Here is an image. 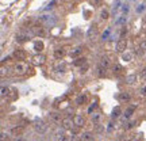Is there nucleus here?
I'll list each match as a JSON object with an SVG mask.
<instances>
[{"label":"nucleus","mask_w":146,"mask_h":141,"mask_svg":"<svg viewBox=\"0 0 146 141\" xmlns=\"http://www.w3.org/2000/svg\"><path fill=\"white\" fill-rule=\"evenodd\" d=\"M39 21L43 22V23H46V25H50V26H53V25H56V22H57V18L54 15H42L39 16Z\"/></svg>","instance_id":"obj_1"},{"label":"nucleus","mask_w":146,"mask_h":141,"mask_svg":"<svg viewBox=\"0 0 146 141\" xmlns=\"http://www.w3.org/2000/svg\"><path fill=\"white\" fill-rule=\"evenodd\" d=\"M14 69H15V75H25V73H26V71H29L27 65H26V64H23L22 61L16 63L15 67H14Z\"/></svg>","instance_id":"obj_2"},{"label":"nucleus","mask_w":146,"mask_h":141,"mask_svg":"<svg viewBox=\"0 0 146 141\" xmlns=\"http://www.w3.org/2000/svg\"><path fill=\"white\" fill-rule=\"evenodd\" d=\"M126 49H127V39L126 38H120L119 41L116 42V52L125 53Z\"/></svg>","instance_id":"obj_3"},{"label":"nucleus","mask_w":146,"mask_h":141,"mask_svg":"<svg viewBox=\"0 0 146 141\" xmlns=\"http://www.w3.org/2000/svg\"><path fill=\"white\" fill-rule=\"evenodd\" d=\"M73 122H74V126L83 128V126L85 125V118H84V115H81V114H76L73 117Z\"/></svg>","instance_id":"obj_4"},{"label":"nucleus","mask_w":146,"mask_h":141,"mask_svg":"<svg viewBox=\"0 0 146 141\" xmlns=\"http://www.w3.org/2000/svg\"><path fill=\"white\" fill-rule=\"evenodd\" d=\"M49 120L52 121V122H54V124H61L64 118L61 117L60 113H57V111H52V113L49 114Z\"/></svg>","instance_id":"obj_5"},{"label":"nucleus","mask_w":146,"mask_h":141,"mask_svg":"<svg viewBox=\"0 0 146 141\" xmlns=\"http://www.w3.org/2000/svg\"><path fill=\"white\" fill-rule=\"evenodd\" d=\"M34 129H35L38 133H45L47 130V125L43 122V121H36L34 124Z\"/></svg>","instance_id":"obj_6"},{"label":"nucleus","mask_w":146,"mask_h":141,"mask_svg":"<svg viewBox=\"0 0 146 141\" xmlns=\"http://www.w3.org/2000/svg\"><path fill=\"white\" fill-rule=\"evenodd\" d=\"M16 60H26L27 58V52L23 50V49H15V52L12 54Z\"/></svg>","instance_id":"obj_7"},{"label":"nucleus","mask_w":146,"mask_h":141,"mask_svg":"<svg viewBox=\"0 0 146 141\" xmlns=\"http://www.w3.org/2000/svg\"><path fill=\"white\" fill-rule=\"evenodd\" d=\"M61 125H62V128L65 129V130H70L73 126H74V122H73L72 118H64L62 122H61Z\"/></svg>","instance_id":"obj_8"},{"label":"nucleus","mask_w":146,"mask_h":141,"mask_svg":"<svg viewBox=\"0 0 146 141\" xmlns=\"http://www.w3.org/2000/svg\"><path fill=\"white\" fill-rule=\"evenodd\" d=\"M31 63L34 64V65H42V64L45 63V56L38 53V54H35V56L31 58Z\"/></svg>","instance_id":"obj_9"},{"label":"nucleus","mask_w":146,"mask_h":141,"mask_svg":"<svg viewBox=\"0 0 146 141\" xmlns=\"http://www.w3.org/2000/svg\"><path fill=\"white\" fill-rule=\"evenodd\" d=\"M65 54H66V50H65V49H62V47L54 49V53H53L54 58H57V60H61V58H64V57H65Z\"/></svg>","instance_id":"obj_10"},{"label":"nucleus","mask_w":146,"mask_h":141,"mask_svg":"<svg viewBox=\"0 0 146 141\" xmlns=\"http://www.w3.org/2000/svg\"><path fill=\"white\" fill-rule=\"evenodd\" d=\"M126 23H127V15H119L116 19H115V25L116 26H126Z\"/></svg>","instance_id":"obj_11"},{"label":"nucleus","mask_w":146,"mask_h":141,"mask_svg":"<svg viewBox=\"0 0 146 141\" xmlns=\"http://www.w3.org/2000/svg\"><path fill=\"white\" fill-rule=\"evenodd\" d=\"M80 140L81 141H94V134L91 133V132H84L80 134Z\"/></svg>","instance_id":"obj_12"},{"label":"nucleus","mask_w":146,"mask_h":141,"mask_svg":"<svg viewBox=\"0 0 146 141\" xmlns=\"http://www.w3.org/2000/svg\"><path fill=\"white\" fill-rule=\"evenodd\" d=\"M134 111H135V106H130V107H127L125 111V114H123V118L125 120H130L133 114H134Z\"/></svg>","instance_id":"obj_13"},{"label":"nucleus","mask_w":146,"mask_h":141,"mask_svg":"<svg viewBox=\"0 0 146 141\" xmlns=\"http://www.w3.org/2000/svg\"><path fill=\"white\" fill-rule=\"evenodd\" d=\"M81 53H83V47H81V46H76V47H73L72 50L69 52V56H70V57H78Z\"/></svg>","instance_id":"obj_14"},{"label":"nucleus","mask_w":146,"mask_h":141,"mask_svg":"<svg viewBox=\"0 0 146 141\" xmlns=\"http://www.w3.org/2000/svg\"><path fill=\"white\" fill-rule=\"evenodd\" d=\"M111 35H112V30H111V27H107L104 31H103V34H102V38H100V39H102L103 42H104V41H108Z\"/></svg>","instance_id":"obj_15"},{"label":"nucleus","mask_w":146,"mask_h":141,"mask_svg":"<svg viewBox=\"0 0 146 141\" xmlns=\"http://www.w3.org/2000/svg\"><path fill=\"white\" fill-rule=\"evenodd\" d=\"M31 31L34 33L35 35H39V37L45 35V30H43V27H41V26H33L31 27Z\"/></svg>","instance_id":"obj_16"},{"label":"nucleus","mask_w":146,"mask_h":141,"mask_svg":"<svg viewBox=\"0 0 146 141\" xmlns=\"http://www.w3.org/2000/svg\"><path fill=\"white\" fill-rule=\"evenodd\" d=\"M96 33H98V29L95 26H91L88 29V31H87V38H88V39H94V37L96 35Z\"/></svg>","instance_id":"obj_17"},{"label":"nucleus","mask_w":146,"mask_h":141,"mask_svg":"<svg viewBox=\"0 0 146 141\" xmlns=\"http://www.w3.org/2000/svg\"><path fill=\"white\" fill-rule=\"evenodd\" d=\"M122 114V109H120L119 106H116L114 110H112V114H111V120H118Z\"/></svg>","instance_id":"obj_18"},{"label":"nucleus","mask_w":146,"mask_h":141,"mask_svg":"<svg viewBox=\"0 0 146 141\" xmlns=\"http://www.w3.org/2000/svg\"><path fill=\"white\" fill-rule=\"evenodd\" d=\"M106 73H107V68L102 67V65H98V68H96V76H99V78H104Z\"/></svg>","instance_id":"obj_19"},{"label":"nucleus","mask_w":146,"mask_h":141,"mask_svg":"<svg viewBox=\"0 0 146 141\" xmlns=\"http://www.w3.org/2000/svg\"><path fill=\"white\" fill-rule=\"evenodd\" d=\"M88 102V96L84 94V95H78L77 96V99H76V103L77 105H85Z\"/></svg>","instance_id":"obj_20"},{"label":"nucleus","mask_w":146,"mask_h":141,"mask_svg":"<svg viewBox=\"0 0 146 141\" xmlns=\"http://www.w3.org/2000/svg\"><path fill=\"white\" fill-rule=\"evenodd\" d=\"M118 99H119V102H129V100H130V94L120 92V94L118 95Z\"/></svg>","instance_id":"obj_21"},{"label":"nucleus","mask_w":146,"mask_h":141,"mask_svg":"<svg viewBox=\"0 0 146 141\" xmlns=\"http://www.w3.org/2000/svg\"><path fill=\"white\" fill-rule=\"evenodd\" d=\"M85 64H87V58H81V57H78V58H76V60H74V61H73V65H74V67H80V65H81V67H83V65H85Z\"/></svg>","instance_id":"obj_22"},{"label":"nucleus","mask_w":146,"mask_h":141,"mask_svg":"<svg viewBox=\"0 0 146 141\" xmlns=\"http://www.w3.org/2000/svg\"><path fill=\"white\" fill-rule=\"evenodd\" d=\"M122 4H123V3H122V0H116V1L114 3V5H112V12L116 14V12L122 8Z\"/></svg>","instance_id":"obj_23"},{"label":"nucleus","mask_w":146,"mask_h":141,"mask_svg":"<svg viewBox=\"0 0 146 141\" xmlns=\"http://www.w3.org/2000/svg\"><path fill=\"white\" fill-rule=\"evenodd\" d=\"M99 65H102V67H104V68H108L110 65H111V61H110L107 57H102L99 61Z\"/></svg>","instance_id":"obj_24"},{"label":"nucleus","mask_w":146,"mask_h":141,"mask_svg":"<svg viewBox=\"0 0 146 141\" xmlns=\"http://www.w3.org/2000/svg\"><path fill=\"white\" fill-rule=\"evenodd\" d=\"M137 75L135 73H134V75H130V76H127V78H126V83L127 84H134L137 82Z\"/></svg>","instance_id":"obj_25"},{"label":"nucleus","mask_w":146,"mask_h":141,"mask_svg":"<svg viewBox=\"0 0 146 141\" xmlns=\"http://www.w3.org/2000/svg\"><path fill=\"white\" fill-rule=\"evenodd\" d=\"M57 141H69V138L64 132H58L57 133Z\"/></svg>","instance_id":"obj_26"},{"label":"nucleus","mask_w":146,"mask_h":141,"mask_svg":"<svg viewBox=\"0 0 146 141\" xmlns=\"http://www.w3.org/2000/svg\"><path fill=\"white\" fill-rule=\"evenodd\" d=\"M34 50L35 52H42L43 50V43L42 42H39V41H36V42H34Z\"/></svg>","instance_id":"obj_27"},{"label":"nucleus","mask_w":146,"mask_h":141,"mask_svg":"<svg viewBox=\"0 0 146 141\" xmlns=\"http://www.w3.org/2000/svg\"><path fill=\"white\" fill-rule=\"evenodd\" d=\"M145 10H146V4H145V3H141V4H138L135 7V12H137V14H142Z\"/></svg>","instance_id":"obj_28"},{"label":"nucleus","mask_w":146,"mask_h":141,"mask_svg":"<svg viewBox=\"0 0 146 141\" xmlns=\"http://www.w3.org/2000/svg\"><path fill=\"white\" fill-rule=\"evenodd\" d=\"M120 11H122V14H123V15H127V14H129V11H130V5L127 4V3L122 4V8H120Z\"/></svg>","instance_id":"obj_29"},{"label":"nucleus","mask_w":146,"mask_h":141,"mask_svg":"<svg viewBox=\"0 0 146 141\" xmlns=\"http://www.w3.org/2000/svg\"><path fill=\"white\" fill-rule=\"evenodd\" d=\"M100 18H102V19H104V21H107V19L110 18V12L107 10H102L100 11Z\"/></svg>","instance_id":"obj_30"},{"label":"nucleus","mask_w":146,"mask_h":141,"mask_svg":"<svg viewBox=\"0 0 146 141\" xmlns=\"http://www.w3.org/2000/svg\"><path fill=\"white\" fill-rule=\"evenodd\" d=\"M29 39H30V38H29V37H27V35H19V37H18V38H16V41L19 42V43H23V42H27V41H29Z\"/></svg>","instance_id":"obj_31"},{"label":"nucleus","mask_w":146,"mask_h":141,"mask_svg":"<svg viewBox=\"0 0 146 141\" xmlns=\"http://www.w3.org/2000/svg\"><path fill=\"white\" fill-rule=\"evenodd\" d=\"M135 125H137L135 121H130L127 125H125V130H130V129H133V128H134Z\"/></svg>","instance_id":"obj_32"},{"label":"nucleus","mask_w":146,"mask_h":141,"mask_svg":"<svg viewBox=\"0 0 146 141\" xmlns=\"http://www.w3.org/2000/svg\"><path fill=\"white\" fill-rule=\"evenodd\" d=\"M8 71H10L8 68H5V67H1V71H0V76H1V78H5V75H8Z\"/></svg>","instance_id":"obj_33"},{"label":"nucleus","mask_w":146,"mask_h":141,"mask_svg":"<svg viewBox=\"0 0 146 141\" xmlns=\"http://www.w3.org/2000/svg\"><path fill=\"white\" fill-rule=\"evenodd\" d=\"M89 3L94 7H99V5H102V0H89Z\"/></svg>","instance_id":"obj_34"},{"label":"nucleus","mask_w":146,"mask_h":141,"mask_svg":"<svg viewBox=\"0 0 146 141\" xmlns=\"http://www.w3.org/2000/svg\"><path fill=\"white\" fill-rule=\"evenodd\" d=\"M131 53H123V60L125 61H131Z\"/></svg>","instance_id":"obj_35"},{"label":"nucleus","mask_w":146,"mask_h":141,"mask_svg":"<svg viewBox=\"0 0 146 141\" xmlns=\"http://www.w3.org/2000/svg\"><path fill=\"white\" fill-rule=\"evenodd\" d=\"M5 95H8V88H7L5 86H3V87H1V98H4Z\"/></svg>","instance_id":"obj_36"},{"label":"nucleus","mask_w":146,"mask_h":141,"mask_svg":"<svg viewBox=\"0 0 146 141\" xmlns=\"http://www.w3.org/2000/svg\"><path fill=\"white\" fill-rule=\"evenodd\" d=\"M56 3H57V0H52V1H50V3H49V5H47V7H46V8H45V10H46V11L52 10L53 7H54V4H56Z\"/></svg>","instance_id":"obj_37"},{"label":"nucleus","mask_w":146,"mask_h":141,"mask_svg":"<svg viewBox=\"0 0 146 141\" xmlns=\"http://www.w3.org/2000/svg\"><path fill=\"white\" fill-rule=\"evenodd\" d=\"M99 120H100V114H98V113H94V114H92V121H94V122H98Z\"/></svg>","instance_id":"obj_38"},{"label":"nucleus","mask_w":146,"mask_h":141,"mask_svg":"<svg viewBox=\"0 0 146 141\" xmlns=\"http://www.w3.org/2000/svg\"><path fill=\"white\" fill-rule=\"evenodd\" d=\"M126 34H127V27L123 26V27H122V30H120V38H123Z\"/></svg>","instance_id":"obj_39"},{"label":"nucleus","mask_w":146,"mask_h":141,"mask_svg":"<svg viewBox=\"0 0 146 141\" xmlns=\"http://www.w3.org/2000/svg\"><path fill=\"white\" fill-rule=\"evenodd\" d=\"M96 107H98V103H96V102H95V103H92V105L89 106V109H88V113H89V114H91V113H92V111H94V110L96 109Z\"/></svg>","instance_id":"obj_40"},{"label":"nucleus","mask_w":146,"mask_h":141,"mask_svg":"<svg viewBox=\"0 0 146 141\" xmlns=\"http://www.w3.org/2000/svg\"><path fill=\"white\" fill-rule=\"evenodd\" d=\"M139 49L141 50H146V39H142L141 43H139Z\"/></svg>","instance_id":"obj_41"},{"label":"nucleus","mask_w":146,"mask_h":141,"mask_svg":"<svg viewBox=\"0 0 146 141\" xmlns=\"http://www.w3.org/2000/svg\"><path fill=\"white\" fill-rule=\"evenodd\" d=\"M87 71H88V65H87V64H85L84 67H81V68H80V73H85Z\"/></svg>","instance_id":"obj_42"},{"label":"nucleus","mask_w":146,"mask_h":141,"mask_svg":"<svg viewBox=\"0 0 146 141\" xmlns=\"http://www.w3.org/2000/svg\"><path fill=\"white\" fill-rule=\"evenodd\" d=\"M141 78L142 79H145L146 78V65L142 68V71H141Z\"/></svg>","instance_id":"obj_43"},{"label":"nucleus","mask_w":146,"mask_h":141,"mask_svg":"<svg viewBox=\"0 0 146 141\" xmlns=\"http://www.w3.org/2000/svg\"><path fill=\"white\" fill-rule=\"evenodd\" d=\"M129 141H141V136H134V137H131Z\"/></svg>","instance_id":"obj_44"},{"label":"nucleus","mask_w":146,"mask_h":141,"mask_svg":"<svg viewBox=\"0 0 146 141\" xmlns=\"http://www.w3.org/2000/svg\"><path fill=\"white\" fill-rule=\"evenodd\" d=\"M5 136H8V134H7L5 132H1V138H0V140H1V141H5Z\"/></svg>","instance_id":"obj_45"},{"label":"nucleus","mask_w":146,"mask_h":141,"mask_svg":"<svg viewBox=\"0 0 146 141\" xmlns=\"http://www.w3.org/2000/svg\"><path fill=\"white\" fill-rule=\"evenodd\" d=\"M14 141H27V140H26V138H23V137H16Z\"/></svg>","instance_id":"obj_46"},{"label":"nucleus","mask_w":146,"mask_h":141,"mask_svg":"<svg viewBox=\"0 0 146 141\" xmlns=\"http://www.w3.org/2000/svg\"><path fill=\"white\" fill-rule=\"evenodd\" d=\"M141 94L143 95V96H146V86H145V87H143V88L141 90Z\"/></svg>","instance_id":"obj_47"},{"label":"nucleus","mask_w":146,"mask_h":141,"mask_svg":"<svg viewBox=\"0 0 146 141\" xmlns=\"http://www.w3.org/2000/svg\"><path fill=\"white\" fill-rule=\"evenodd\" d=\"M112 125H114L112 122H110V124H108V128H107V129H108V132H111V130H112Z\"/></svg>","instance_id":"obj_48"},{"label":"nucleus","mask_w":146,"mask_h":141,"mask_svg":"<svg viewBox=\"0 0 146 141\" xmlns=\"http://www.w3.org/2000/svg\"><path fill=\"white\" fill-rule=\"evenodd\" d=\"M8 58H10L8 56H7V57H3V60H1V63H4V61H8Z\"/></svg>","instance_id":"obj_49"}]
</instances>
